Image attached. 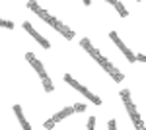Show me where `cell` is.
Listing matches in <instances>:
<instances>
[{"label":"cell","mask_w":146,"mask_h":130,"mask_svg":"<svg viewBox=\"0 0 146 130\" xmlns=\"http://www.w3.org/2000/svg\"><path fill=\"white\" fill-rule=\"evenodd\" d=\"M125 107H127V111H129V115H131V119H133V122H135V126L138 130H142V128H144V122H142V119H140V115L136 113L133 101H127V103H125Z\"/></svg>","instance_id":"4"},{"label":"cell","mask_w":146,"mask_h":130,"mask_svg":"<svg viewBox=\"0 0 146 130\" xmlns=\"http://www.w3.org/2000/svg\"><path fill=\"white\" fill-rule=\"evenodd\" d=\"M25 58H27V60L31 62V66H33L35 70H37L39 78H45V76H47V74H45V68H43V64H41V62H39V60L35 58V54H33V53H27V54H25Z\"/></svg>","instance_id":"6"},{"label":"cell","mask_w":146,"mask_h":130,"mask_svg":"<svg viewBox=\"0 0 146 130\" xmlns=\"http://www.w3.org/2000/svg\"><path fill=\"white\" fill-rule=\"evenodd\" d=\"M107 126H109V130H115V128H117V122H115V120H109Z\"/></svg>","instance_id":"17"},{"label":"cell","mask_w":146,"mask_h":130,"mask_svg":"<svg viewBox=\"0 0 146 130\" xmlns=\"http://www.w3.org/2000/svg\"><path fill=\"white\" fill-rule=\"evenodd\" d=\"M113 6L117 8V12H119V16H121V18H127V16H129V12H127V8H125V6L121 4V2H119V0H117V2H115Z\"/></svg>","instance_id":"11"},{"label":"cell","mask_w":146,"mask_h":130,"mask_svg":"<svg viewBox=\"0 0 146 130\" xmlns=\"http://www.w3.org/2000/svg\"><path fill=\"white\" fill-rule=\"evenodd\" d=\"M41 82H43V87H45V91H53V82L49 80V76H45V78H41Z\"/></svg>","instance_id":"12"},{"label":"cell","mask_w":146,"mask_h":130,"mask_svg":"<svg viewBox=\"0 0 146 130\" xmlns=\"http://www.w3.org/2000/svg\"><path fill=\"white\" fill-rule=\"evenodd\" d=\"M94 128H96V119L90 117V120H88V130H94Z\"/></svg>","instance_id":"15"},{"label":"cell","mask_w":146,"mask_h":130,"mask_svg":"<svg viewBox=\"0 0 146 130\" xmlns=\"http://www.w3.org/2000/svg\"><path fill=\"white\" fill-rule=\"evenodd\" d=\"M0 27H8V29H14V23L8 22V20H0Z\"/></svg>","instance_id":"13"},{"label":"cell","mask_w":146,"mask_h":130,"mask_svg":"<svg viewBox=\"0 0 146 130\" xmlns=\"http://www.w3.org/2000/svg\"><path fill=\"white\" fill-rule=\"evenodd\" d=\"M94 58L98 60V64H100L101 68L105 70V72H109V74H111V78L115 80V82H123V74H121V72H119V70H117V68H115V66H113L111 62L105 58V56H101V54L98 53L96 56H94Z\"/></svg>","instance_id":"2"},{"label":"cell","mask_w":146,"mask_h":130,"mask_svg":"<svg viewBox=\"0 0 146 130\" xmlns=\"http://www.w3.org/2000/svg\"><path fill=\"white\" fill-rule=\"evenodd\" d=\"M136 2H140V0H136Z\"/></svg>","instance_id":"21"},{"label":"cell","mask_w":146,"mask_h":130,"mask_svg":"<svg viewBox=\"0 0 146 130\" xmlns=\"http://www.w3.org/2000/svg\"><path fill=\"white\" fill-rule=\"evenodd\" d=\"M84 4H86V6H90V0H84Z\"/></svg>","instance_id":"19"},{"label":"cell","mask_w":146,"mask_h":130,"mask_svg":"<svg viewBox=\"0 0 146 130\" xmlns=\"http://www.w3.org/2000/svg\"><path fill=\"white\" fill-rule=\"evenodd\" d=\"M55 29H58V31L62 33V35H64L66 39H72V37H74V31H72V29H70L68 25H64V23H62V22H56Z\"/></svg>","instance_id":"8"},{"label":"cell","mask_w":146,"mask_h":130,"mask_svg":"<svg viewBox=\"0 0 146 130\" xmlns=\"http://www.w3.org/2000/svg\"><path fill=\"white\" fill-rule=\"evenodd\" d=\"M107 2H109V4H115V2H117V0H107Z\"/></svg>","instance_id":"20"},{"label":"cell","mask_w":146,"mask_h":130,"mask_svg":"<svg viewBox=\"0 0 146 130\" xmlns=\"http://www.w3.org/2000/svg\"><path fill=\"white\" fill-rule=\"evenodd\" d=\"M64 82H66L68 86H72L74 89H78V91L82 93V95H86V97L90 99L92 103H96V105H101V99L98 97V95H94V93H92L90 89H86V87L82 86V84H78V82H76V80H74L72 76H68V74H66V76H64Z\"/></svg>","instance_id":"1"},{"label":"cell","mask_w":146,"mask_h":130,"mask_svg":"<svg viewBox=\"0 0 146 130\" xmlns=\"http://www.w3.org/2000/svg\"><path fill=\"white\" fill-rule=\"evenodd\" d=\"M109 37H111L113 43H115V45H117V47H119V49H121V51L125 53V56H127V58H129L131 62H136V54L133 53V51H131V49H129V47H127V45H125L121 39H119V35H117V33L111 31V33H109Z\"/></svg>","instance_id":"3"},{"label":"cell","mask_w":146,"mask_h":130,"mask_svg":"<svg viewBox=\"0 0 146 130\" xmlns=\"http://www.w3.org/2000/svg\"><path fill=\"white\" fill-rule=\"evenodd\" d=\"M23 29H25V31L29 33V35L33 37L35 41H39V45H41L43 49H49V47H51V45H49V41H47L45 37H41L39 33L35 31V29H33V25H31V23H29V22H25V23H23Z\"/></svg>","instance_id":"5"},{"label":"cell","mask_w":146,"mask_h":130,"mask_svg":"<svg viewBox=\"0 0 146 130\" xmlns=\"http://www.w3.org/2000/svg\"><path fill=\"white\" fill-rule=\"evenodd\" d=\"M82 111H86V105L84 103H76L74 105V113H82Z\"/></svg>","instance_id":"14"},{"label":"cell","mask_w":146,"mask_h":130,"mask_svg":"<svg viewBox=\"0 0 146 130\" xmlns=\"http://www.w3.org/2000/svg\"><path fill=\"white\" fill-rule=\"evenodd\" d=\"M136 60H142V62H146V54H136Z\"/></svg>","instance_id":"18"},{"label":"cell","mask_w":146,"mask_h":130,"mask_svg":"<svg viewBox=\"0 0 146 130\" xmlns=\"http://www.w3.org/2000/svg\"><path fill=\"white\" fill-rule=\"evenodd\" d=\"M14 113H16V117H18V120H20V124H22V128L25 130H29L31 126H29V122L25 120V117H23V113H22V107L20 105H14Z\"/></svg>","instance_id":"7"},{"label":"cell","mask_w":146,"mask_h":130,"mask_svg":"<svg viewBox=\"0 0 146 130\" xmlns=\"http://www.w3.org/2000/svg\"><path fill=\"white\" fill-rule=\"evenodd\" d=\"M55 124H56L55 120H53V119H49V120H47V122H45V128H53Z\"/></svg>","instance_id":"16"},{"label":"cell","mask_w":146,"mask_h":130,"mask_svg":"<svg viewBox=\"0 0 146 130\" xmlns=\"http://www.w3.org/2000/svg\"><path fill=\"white\" fill-rule=\"evenodd\" d=\"M80 45H82V49H86V51H88V53H90L92 56H96V54H98V51H96V49L92 47L90 39H82V41H80Z\"/></svg>","instance_id":"10"},{"label":"cell","mask_w":146,"mask_h":130,"mask_svg":"<svg viewBox=\"0 0 146 130\" xmlns=\"http://www.w3.org/2000/svg\"><path fill=\"white\" fill-rule=\"evenodd\" d=\"M70 113H74V107H66V109H62V111H58L55 117H53V120L55 122H58V120H62V119H66Z\"/></svg>","instance_id":"9"}]
</instances>
